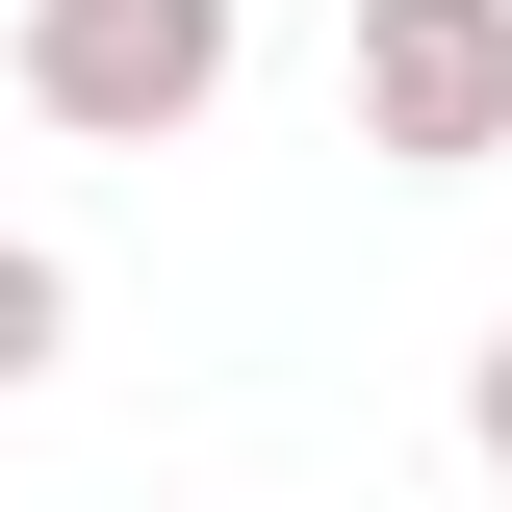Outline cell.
Listing matches in <instances>:
<instances>
[{
  "mask_svg": "<svg viewBox=\"0 0 512 512\" xmlns=\"http://www.w3.org/2000/svg\"><path fill=\"white\" fill-rule=\"evenodd\" d=\"M256 0H26L0 26V77H26V128H77V154H180L205 103H231Z\"/></svg>",
  "mask_w": 512,
  "mask_h": 512,
  "instance_id": "cell-1",
  "label": "cell"
},
{
  "mask_svg": "<svg viewBox=\"0 0 512 512\" xmlns=\"http://www.w3.org/2000/svg\"><path fill=\"white\" fill-rule=\"evenodd\" d=\"M384 180H487L512 154V0H359V52H333Z\"/></svg>",
  "mask_w": 512,
  "mask_h": 512,
  "instance_id": "cell-2",
  "label": "cell"
},
{
  "mask_svg": "<svg viewBox=\"0 0 512 512\" xmlns=\"http://www.w3.org/2000/svg\"><path fill=\"white\" fill-rule=\"evenodd\" d=\"M52 359H77V256H52V231H0V410H26Z\"/></svg>",
  "mask_w": 512,
  "mask_h": 512,
  "instance_id": "cell-3",
  "label": "cell"
},
{
  "mask_svg": "<svg viewBox=\"0 0 512 512\" xmlns=\"http://www.w3.org/2000/svg\"><path fill=\"white\" fill-rule=\"evenodd\" d=\"M461 461H487V487H512V333H487V359H461Z\"/></svg>",
  "mask_w": 512,
  "mask_h": 512,
  "instance_id": "cell-4",
  "label": "cell"
}]
</instances>
